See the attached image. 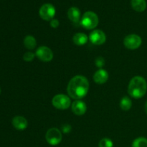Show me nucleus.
I'll return each instance as SVG.
<instances>
[{
	"mask_svg": "<svg viewBox=\"0 0 147 147\" xmlns=\"http://www.w3.org/2000/svg\"><path fill=\"white\" fill-rule=\"evenodd\" d=\"M132 106V101L128 96H124L120 101V107L123 111L130 110Z\"/></svg>",
	"mask_w": 147,
	"mask_h": 147,
	"instance_id": "nucleus-17",
	"label": "nucleus"
},
{
	"mask_svg": "<svg viewBox=\"0 0 147 147\" xmlns=\"http://www.w3.org/2000/svg\"><path fill=\"white\" fill-rule=\"evenodd\" d=\"M147 83L142 76H135L130 80L128 87V93L132 98H141L146 93Z\"/></svg>",
	"mask_w": 147,
	"mask_h": 147,
	"instance_id": "nucleus-2",
	"label": "nucleus"
},
{
	"mask_svg": "<svg viewBox=\"0 0 147 147\" xmlns=\"http://www.w3.org/2000/svg\"><path fill=\"white\" fill-rule=\"evenodd\" d=\"M72 111L76 116H83L87 111V106L83 101L80 100H76L72 103Z\"/></svg>",
	"mask_w": 147,
	"mask_h": 147,
	"instance_id": "nucleus-10",
	"label": "nucleus"
},
{
	"mask_svg": "<svg viewBox=\"0 0 147 147\" xmlns=\"http://www.w3.org/2000/svg\"><path fill=\"white\" fill-rule=\"evenodd\" d=\"M72 127L70 124H64L61 126V132L63 134H68L71 131Z\"/></svg>",
	"mask_w": 147,
	"mask_h": 147,
	"instance_id": "nucleus-22",
	"label": "nucleus"
},
{
	"mask_svg": "<svg viewBox=\"0 0 147 147\" xmlns=\"http://www.w3.org/2000/svg\"><path fill=\"white\" fill-rule=\"evenodd\" d=\"M35 56V54L32 52H27L23 55V60L26 62H31L34 60Z\"/></svg>",
	"mask_w": 147,
	"mask_h": 147,
	"instance_id": "nucleus-20",
	"label": "nucleus"
},
{
	"mask_svg": "<svg viewBox=\"0 0 147 147\" xmlns=\"http://www.w3.org/2000/svg\"><path fill=\"white\" fill-rule=\"evenodd\" d=\"M89 40L96 45H101L106 40V36L104 32L100 30H95L89 35Z\"/></svg>",
	"mask_w": 147,
	"mask_h": 147,
	"instance_id": "nucleus-9",
	"label": "nucleus"
},
{
	"mask_svg": "<svg viewBox=\"0 0 147 147\" xmlns=\"http://www.w3.org/2000/svg\"><path fill=\"white\" fill-rule=\"evenodd\" d=\"M24 45L28 50H33L37 46V41L32 35H27L24 39Z\"/></svg>",
	"mask_w": 147,
	"mask_h": 147,
	"instance_id": "nucleus-16",
	"label": "nucleus"
},
{
	"mask_svg": "<svg viewBox=\"0 0 147 147\" xmlns=\"http://www.w3.org/2000/svg\"><path fill=\"white\" fill-rule=\"evenodd\" d=\"M52 103L53 106L59 110H66L68 109L71 104L70 98L64 94L55 95L53 98Z\"/></svg>",
	"mask_w": 147,
	"mask_h": 147,
	"instance_id": "nucleus-4",
	"label": "nucleus"
},
{
	"mask_svg": "<svg viewBox=\"0 0 147 147\" xmlns=\"http://www.w3.org/2000/svg\"><path fill=\"white\" fill-rule=\"evenodd\" d=\"M89 82L83 76H76L70 79L67 84V92L69 96L75 100H80L87 95Z\"/></svg>",
	"mask_w": 147,
	"mask_h": 147,
	"instance_id": "nucleus-1",
	"label": "nucleus"
},
{
	"mask_svg": "<svg viewBox=\"0 0 147 147\" xmlns=\"http://www.w3.org/2000/svg\"><path fill=\"white\" fill-rule=\"evenodd\" d=\"M80 24L86 30H93L98 24V17L93 11H86L80 20Z\"/></svg>",
	"mask_w": 147,
	"mask_h": 147,
	"instance_id": "nucleus-3",
	"label": "nucleus"
},
{
	"mask_svg": "<svg viewBox=\"0 0 147 147\" xmlns=\"http://www.w3.org/2000/svg\"><path fill=\"white\" fill-rule=\"evenodd\" d=\"M95 63H96V65L98 67H99L100 69H101V67H103L105 65V60L104 58H103L102 57H98L96 59V61H95Z\"/></svg>",
	"mask_w": 147,
	"mask_h": 147,
	"instance_id": "nucleus-21",
	"label": "nucleus"
},
{
	"mask_svg": "<svg viewBox=\"0 0 147 147\" xmlns=\"http://www.w3.org/2000/svg\"><path fill=\"white\" fill-rule=\"evenodd\" d=\"M50 24L53 28L56 29L59 27V25H60V22H59L58 20H56V19H53V20L50 21Z\"/></svg>",
	"mask_w": 147,
	"mask_h": 147,
	"instance_id": "nucleus-23",
	"label": "nucleus"
},
{
	"mask_svg": "<svg viewBox=\"0 0 147 147\" xmlns=\"http://www.w3.org/2000/svg\"><path fill=\"white\" fill-rule=\"evenodd\" d=\"M45 139L47 143L51 146H56L61 142L63 139L61 131L57 128H52L47 131Z\"/></svg>",
	"mask_w": 147,
	"mask_h": 147,
	"instance_id": "nucleus-5",
	"label": "nucleus"
},
{
	"mask_svg": "<svg viewBox=\"0 0 147 147\" xmlns=\"http://www.w3.org/2000/svg\"><path fill=\"white\" fill-rule=\"evenodd\" d=\"M55 8L51 4H45L40 7L39 14L42 20L46 21H51L55 15Z\"/></svg>",
	"mask_w": 147,
	"mask_h": 147,
	"instance_id": "nucleus-7",
	"label": "nucleus"
},
{
	"mask_svg": "<svg viewBox=\"0 0 147 147\" xmlns=\"http://www.w3.org/2000/svg\"><path fill=\"white\" fill-rule=\"evenodd\" d=\"M88 40V36L83 32L76 33L73 37V41L76 45L78 46H83L86 44Z\"/></svg>",
	"mask_w": 147,
	"mask_h": 147,
	"instance_id": "nucleus-14",
	"label": "nucleus"
},
{
	"mask_svg": "<svg viewBox=\"0 0 147 147\" xmlns=\"http://www.w3.org/2000/svg\"><path fill=\"white\" fill-rule=\"evenodd\" d=\"M11 123H12L13 126L19 131L24 130L25 129H27V126H28V122H27V119L23 116H17L13 118Z\"/></svg>",
	"mask_w": 147,
	"mask_h": 147,
	"instance_id": "nucleus-12",
	"label": "nucleus"
},
{
	"mask_svg": "<svg viewBox=\"0 0 147 147\" xmlns=\"http://www.w3.org/2000/svg\"><path fill=\"white\" fill-rule=\"evenodd\" d=\"M67 17L73 23L79 22L80 20V11L79 9L76 7H70L67 11Z\"/></svg>",
	"mask_w": 147,
	"mask_h": 147,
	"instance_id": "nucleus-13",
	"label": "nucleus"
},
{
	"mask_svg": "<svg viewBox=\"0 0 147 147\" xmlns=\"http://www.w3.org/2000/svg\"><path fill=\"white\" fill-rule=\"evenodd\" d=\"M0 94H1V88H0Z\"/></svg>",
	"mask_w": 147,
	"mask_h": 147,
	"instance_id": "nucleus-25",
	"label": "nucleus"
},
{
	"mask_svg": "<svg viewBox=\"0 0 147 147\" xmlns=\"http://www.w3.org/2000/svg\"><path fill=\"white\" fill-rule=\"evenodd\" d=\"M145 111H146V113H147V101H146V104H145Z\"/></svg>",
	"mask_w": 147,
	"mask_h": 147,
	"instance_id": "nucleus-24",
	"label": "nucleus"
},
{
	"mask_svg": "<svg viewBox=\"0 0 147 147\" xmlns=\"http://www.w3.org/2000/svg\"><path fill=\"white\" fill-rule=\"evenodd\" d=\"M142 43L140 36L135 34H131L126 36L123 40V45L129 50H136L139 48Z\"/></svg>",
	"mask_w": 147,
	"mask_h": 147,
	"instance_id": "nucleus-6",
	"label": "nucleus"
},
{
	"mask_svg": "<svg viewBox=\"0 0 147 147\" xmlns=\"http://www.w3.org/2000/svg\"><path fill=\"white\" fill-rule=\"evenodd\" d=\"M98 147H113V143L109 138H103L99 142Z\"/></svg>",
	"mask_w": 147,
	"mask_h": 147,
	"instance_id": "nucleus-19",
	"label": "nucleus"
},
{
	"mask_svg": "<svg viewBox=\"0 0 147 147\" xmlns=\"http://www.w3.org/2000/svg\"><path fill=\"white\" fill-rule=\"evenodd\" d=\"M109 80V73L104 69H99L93 75V80L97 84H103Z\"/></svg>",
	"mask_w": 147,
	"mask_h": 147,
	"instance_id": "nucleus-11",
	"label": "nucleus"
},
{
	"mask_svg": "<svg viewBox=\"0 0 147 147\" xmlns=\"http://www.w3.org/2000/svg\"><path fill=\"white\" fill-rule=\"evenodd\" d=\"M35 55L41 61L47 63L53 60V53L47 46H40L36 50Z\"/></svg>",
	"mask_w": 147,
	"mask_h": 147,
	"instance_id": "nucleus-8",
	"label": "nucleus"
},
{
	"mask_svg": "<svg viewBox=\"0 0 147 147\" xmlns=\"http://www.w3.org/2000/svg\"><path fill=\"white\" fill-rule=\"evenodd\" d=\"M132 147H147V139L144 137L136 138L132 143Z\"/></svg>",
	"mask_w": 147,
	"mask_h": 147,
	"instance_id": "nucleus-18",
	"label": "nucleus"
},
{
	"mask_svg": "<svg viewBox=\"0 0 147 147\" xmlns=\"http://www.w3.org/2000/svg\"><path fill=\"white\" fill-rule=\"evenodd\" d=\"M131 4L132 8L138 12H142L146 8V0H131Z\"/></svg>",
	"mask_w": 147,
	"mask_h": 147,
	"instance_id": "nucleus-15",
	"label": "nucleus"
}]
</instances>
